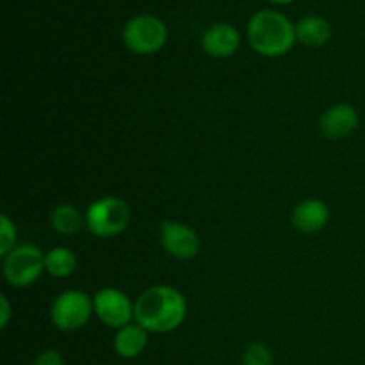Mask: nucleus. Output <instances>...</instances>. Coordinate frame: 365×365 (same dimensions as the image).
Wrapping results in <instances>:
<instances>
[{"label": "nucleus", "mask_w": 365, "mask_h": 365, "mask_svg": "<svg viewBox=\"0 0 365 365\" xmlns=\"http://www.w3.org/2000/svg\"><path fill=\"white\" fill-rule=\"evenodd\" d=\"M134 302V321L148 334H171L178 330L187 317V299L173 285H152Z\"/></svg>", "instance_id": "nucleus-1"}, {"label": "nucleus", "mask_w": 365, "mask_h": 365, "mask_svg": "<svg viewBox=\"0 0 365 365\" xmlns=\"http://www.w3.org/2000/svg\"><path fill=\"white\" fill-rule=\"evenodd\" d=\"M32 365H66V364H64L63 355H61L57 349L48 348V349H43V351H39L38 355H36Z\"/></svg>", "instance_id": "nucleus-18"}, {"label": "nucleus", "mask_w": 365, "mask_h": 365, "mask_svg": "<svg viewBox=\"0 0 365 365\" xmlns=\"http://www.w3.org/2000/svg\"><path fill=\"white\" fill-rule=\"evenodd\" d=\"M269 2H274V4H291V2H294V0H269Z\"/></svg>", "instance_id": "nucleus-20"}, {"label": "nucleus", "mask_w": 365, "mask_h": 365, "mask_svg": "<svg viewBox=\"0 0 365 365\" xmlns=\"http://www.w3.org/2000/svg\"><path fill=\"white\" fill-rule=\"evenodd\" d=\"M241 46V32L227 21L210 25L202 36V48L214 59H228Z\"/></svg>", "instance_id": "nucleus-10"}, {"label": "nucleus", "mask_w": 365, "mask_h": 365, "mask_svg": "<svg viewBox=\"0 0 365 365\" xmlns=\"http://www.w3.org/2000/svg\"><path fill=\"white\" fill-rule=\"evenodd\" d=\"M159 239L164 252L182 262L196 259L202 248L198 232L184 221L164 220L159 227Z\"/></svg>", "instance_id": "nucleus-8"}, {"label": "nucleus", "mask_w": 365, "mask_h": 365, "mask_svg": "<svg viewBox=\"0 0 365 365\" xmlns=\"http://www.w3.org/2000/svg\"><path fill=\"white\" fill-rule=\"evenodd\" d=\"M18 246V230L7 214L0 216V257H6Z\"/></svg>", "instance_id": "nucleus-17"}, {"label": "nucleus", "mask_w": 365, "mask_h": 365, "mask_svg": "<svg viewBox=\"0 0 365 365\" xmlns=\"http://www.w3.org/2000/svg\"><path fill=\"white\" fill-rule=\"evenodd\" d=\"M95 316L93 296L81 289H66L53 298L50 305V321L59 331H78Z\"/></svg>", "instance_id": "nucleus-4"}, {"label": "nucleus", "mask_w": 365, "mask_h": 365, "mask_svg": "<svg viewBox=\"0 0 365 365\" xmlns=\"http://www.w3.org/2000/svg\"><path fill=\"white\" fill-rule=\"evenodd\" d=\"M50 227L61 235H75L86 227L84 212L71 203H61L50 212Z\"/></svg>", "instance_id": "nucleus-14"}, {"label": "nucleus", "mask_w": 365, "mask_h": 365, "mask_svg": "<svg viewBox=\"0 0 365 365\" xmlns=\"http://www.w3.org/2000/svg\"><path fill=\"white\" fill-rule=\"evenodd\" d=\"M78 266L77 255L66 246H53L45 252V273L57 280L71 277Z\"/></svg>", "instance_id": "nucleus-15"}, {"label": "nucleus", "mask_w": 365, "mask_h": 365, "mask_svg": "<svg viewBox=\"0 0 365 365\" xmlns=\"http://www.w3.org/2000/svg\"><path fill=\"white\" fill-rule=\"evenodd\" d=\"M93 307L95 317L107 328L120 330L121 327L134 323L135 302L121 289L102 287L93 296Z\"/></svg>", "instance_id": "nucleus-7"}, {"label": "nucleus", "mask_w": 365, "mask_h": 365, "mask_svg": "<svg viewBox=\"0 0 365 365\" xmlns=\"http://www.w3.org/2000/svg\"><path fill=\"white\" fill-rule=\"evenodd\" d=\"M148 331H146L141 324H138L134 321V323L127 324V327H121L120 330H116L113 339V348L120 359L134 360L145 353V349L148 348Z\"/></svg>", "instance_id": "nucleus-12"}, {"label": "nucleus", "mask_w": 365, "mask_h": 365, "mask_svg": "<svg viewBox=\"0 0 365 365\" xmlns=\"http://www.w3.org/2000/svg\"><path fill=\"white\" fill-rule=\"evenodd\" d=\"M86 228L98 239L118 237L132 223V209L120 196H102L89 203L84 212Z\"/></svg>", "instance_id": "nucleus-3"}, {"label": "nucleus", "mask_w": 365, "mask_h": 365, "mask_svg": "<svg viewBox=\"0 0 365 365\" xmlns=\"http://www.w3.org/2000/svg\"><path fill=\"white\" fill-rule=\"evenodd\" d=\"M45 273V252L36 245H18L2 259L4 280L14 289L34 285Z\"/></svg>", "instance_id": "nucleus-5"}, {"label": "nucleus", "mask_w": 365, "mask_h": 365, "mask_svg": "<svg viewBox=\"0 0 365 365\" xmlns=\"http://www.w3.org/2000/svg\"><path fill=\"white\" fill-rule=\"evenodd\" d=\"M11 319H13V307H11L6 294H0V328L6 330L9 327Z\"/></svg>", "instance_id": "nucleus-19"}, {"label": "nucleus", "mask_w": 365, "mask_h": 365, "mask_svg": "<svg viewBox=\"0 0 365 365\" xmlns=\"http://www.w3.org/2000/svg\"><path fill=\"white\" fill-rule=\"evenodd\" d=\"M330 221V207L321 198H305L292 209L291 223L302 234H317Z\"/></svg>", "instance_id": "nucleus-11"}, {"label": "nucleus", "mask_w": 365, "mask_h": 365, "mask_svg": "<svg viewBox=\"0 0 365 365\" xmlns=\"http://www.w3.org/2000/svg\"><path fill=\"white\" fill-rule=\"evenodd\" d=\"M273 351L266 342H250L242 351V365H273Z\"/></svg>", "instance_id": "nucleus-16"}, {"label": "nucleus", "mask_w": 365, "mask_h": 365, "mask_svg": "<svg viewBox=\"0 0 365 365\" xmlns=\"http://www.w3.org/2000/svg\"><path fill=\"white\" fill-rule=\"evenodd\" d=\"M359 110L351 103L342 102L323 110L319 121H317V127H319L323 138L330 139V141H339V139L351 135L359 128Z\"/></svg>", "instance_id": "nucleus-9"}, {"label": "nucleus", "mask_w": 365, "mask_h": 365, "mask_svg": "<svg viewBox=\"0 0 365 365\" xmlns=\"http://www.w3.org/2000/svg\"><path fill=\"white\" fill-rule=\"evenodd\" d=\"M121 38L130 52L138 56H152L166 45L168 27L155 14H135L125 24Z\"/></svg>", "instance_id": "nucleus-6"}, {"label": "nucleus", "mask_w": 365, "mask_h": 365, "mask_svg": "<svg viewBox=\"0 0 365 365\" xmlns=\"http://www.w3.org/2000/svg\"><path fill=\"white\" fill-rule=\"evenodd\" d=\"M248 43L259 56L282 57L296 45V25L273 9L257 11L246 29Z\"/></svg>", "instance_id": "nucleus-2"}, {"label": "nucleus", "mask_w": 365, "mask_h": 365, "mask_svg": "<svg viewBox=\"0 0 365 365\" xmlns=\"http://www.w3.org/2000/svg\"><path fill=\"white\" fill-rule=\"evenodd\" d=\"M296 39L310 48L324 46L331 39L330 21L319 14H310L296 24Z\"/></svg>", "instance_id": "nucleus-13"}]
</instances>
